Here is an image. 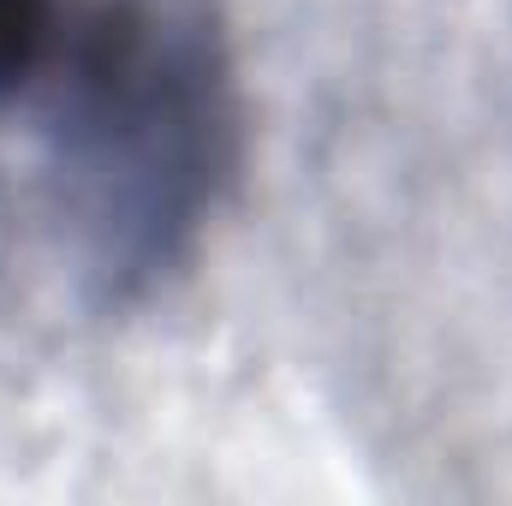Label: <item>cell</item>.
Segmentation results:
<instances>
[{"label":"cell","mask_w":512,"mask_h":506,"mask_svg":"<svg viewBox=\"0 0 512 506\" xmlns=\"http://www.w3.org/2000/svg\"><path fill=\"white\" fill-rule=\"evenodd\" d=\"M18 108H36L60 221L102 292L197 251L239 167V84L197 0H78Z\"/></svg>","instance_id":"6da1fadb"},{"label":"cell","mask_w":512,"mask_h":506,"mask_svg":"<svg viewBox=\"0 0 512 506\" xmlns=\"http://www.w3.org/2000/svg\"><path fill=\"white\" fill-rule=\"evenodd\" d=\"M78 0H0V108H18L66 36Z\"/></svg>","instance_id":"7a4b0ae2"}]
</instances>
